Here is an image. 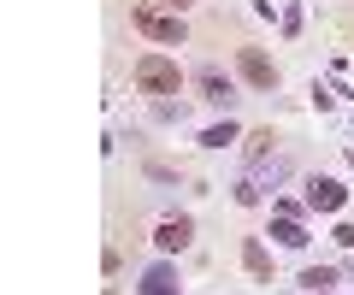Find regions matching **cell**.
Here are the masks:
<instances>
[{
  "instance_id": "1",
  "label": "cell",
  "mask_w": 354,
  "mask_h": 295,
  "mask_svg": "<svg viewBox=\"0 0 354 295\" xmlns=\"http://www.w3.org/2000/svg\"><path fill=\"white\" fill-rule=\"evenodd\" d=\"M136 89L142 95H177V89H183L177 59H165V53H142V59H136Z\"/></svg>"
},
{
  "instance_id": "2",
  "label": "cell",
  "mask_w": 354,
  "mask_h": 295,
  "mask_svg": "<svg viewBox=\"0 0 354 295\" xmlns=\"http://www.w3.org/2000/svg\"><path fill=\"white\" fill-rule=\"evenodd\" d=\"M130 24H136L148 41H165V48H177V41L189 36V30H183V18H177V12H160V6H136V12H130Z\"/></svg>"
},
{
  "instance_id": "3",
  "label": "cell",
  "mask_w": 354,
  "mask_h": 295,
  "mask_svg": "<svg viewBox=\"0 0 354 295\" xmlns=\"http://www.w3.org/2000/svg\"><path fill=\"white\" fill-rule=\"evenodd\" d=\"M236 71H242V83H248V89H260V95L278 89V65L266 59V48H236Z\"/></svg>"
},
{
  "instance_id": "4",
  "label": "cell",
  "mask_w": 354,
  "mask_h": 295,
  "mask_svg": "<svg viewBox=\"0 0 354 295\" xmlns=\"http://www.w3.org/2000/svg\"><path fill=\"white\" fill-rule=\"evenodd\" d=\"M342 201H348V189H342L337 178H313L307 183V207H313V213H337Z\"/></svg>"
},
{
  "instance_id": "5",
  "label": "cell",
  "mask_w": 354,
  "mask_h": 295,
  "mask_svg": "<svg viewBox=\"0 0 354 295\" xmlns=\"http://www.w3.org/2000/svg\"><path fill=\"white\" fill-rule=\"evenodd\" d=\"M189 236H195L189 218H165L160 231H153V242H160V254H183V248H189Z\"/></svg>"
},
{
  "instance_id": "6",
  "label": "cell",
  "mask_w": 354,
  "mask_h": 295,
  "mask_svg": "<svg viewBox=\"0 0 354 295\" xmlns=\"http://www.w3.org/2000/svg\"><path fill=\"white\" fill-rule=\"evenodd\" d=\"M195 83H201V101H213V106H230V101H236L230 77H225V71H213V65H207V71H201Z\"/></svg>"
},
{
  "instance_id": "7",
  "label": "cell",
  "mask_w": 354,
  "mask_h": 295,
  "mask_svg": "<svg viewBox=\"0 0 354 295\" xmlns=\"http://www.w3.org/2000/svg\"><path fill=\"white\" fill-rule=\"evenodd\" d=\"M142 295H183V289H177L171 266H148V272H142Z\"/></svg>"
},
{
  "instance_id": "8",
  "label": "cell",
  "mask_w": 354,
  "mask_h": 295,
  "mask_svg": "<svg viewBox=\"0 0 354 295\" xmlns=\"http://www.w3.org/2000/svg\"><path fill=\"white\" fill-rule=\"evenodd\" d=\"M242 266H248V272H254V278H260V283H272V254H266V248L254 242V236H248V242H242Z\"/></svg>"
},
{
  "instance_id": "9",
  "label": "cell",
  "mask_w": 354,
  "mask_h": 295,
  "mask_svg": "<svg viewBox=\"0 0 354 295\" xmlns=\"http://www.w3.org/2000/svg\"><path fill=\"white\" fill-rule=\"evenodd\" d=\"M225 142H236V124H213L201 136V148H225Z\"/></svg>"
},
{
  "instance_id": "10",
  "label": "cell",
  "mask_w": 354,
  "mask_h": 295,
  "mask_svg": "<svg viewBox=\"0 0 354 295\" xmlns=\"http://www.w3.org/2000/svg\"><path fill=\"white\" fill-rule=\"evenodd\" d=\"M301 283H307V289H330V283H337V272H330V266H313Z\"/></svg>"
},
{
  "instance_id": "11",
  "label": "cell",
  "mask_w": 354,
  "mask_h": 295,
  "mask_svg": "<svg viewBox=\"0 0 354 295\" xmlns=\"http://www.w3.org/2000/svg\"><path fill=\"white\" fill-rule=\"evenodd\" d=\"M171 6H177V12H183V6H189V0H171Z\"/></svg>"
},
{
  "instance_id": "12",
  "label": "cell",
  "mask_w": 354,
  "mask_h": 295,
  "mask_svg": "<svg viewBox=\"0 0 354 295\" xmlns=\"http://www.w3.org/2000/svg\"><path fill=\"white\" fill-rule=\"evenodd\" d=\"M106 295H118V289H106Z\"/></svg>"
},
{
  "instance_id": "13",
  "label": "cell",
  "mask_w": 354,
  "mask_h": 295,
  "mask_svg": "<svg viewBox=\"0 0 354 295\" xmlns=\"http://www.w3.org/2000/svg\"><path fill=\"white\" fill-rule=\"evenodd\" d=\"M313 295H325V289H313Z\"/></svg>"
}]
</instances>
